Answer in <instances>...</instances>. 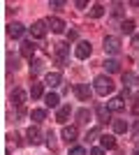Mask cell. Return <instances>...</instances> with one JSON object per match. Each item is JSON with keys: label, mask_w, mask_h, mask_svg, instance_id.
I'll return each mask as SVG.
<instances>
[{"label": "cell", "mask_w": 139, "mask_h": 155, "mask_svg": "<svg viewBox=\"0 0 139 155\" xmlns=\"http://www.w3.org/2000/svg\"><path fill=\"white\" fill-rule=\"evenodd\" d=\"M114 81H111V77H107V74H100V77H95V81H93V91L98 93V95H111L114 93Z\"/></svg>", "instance_id": "obj_1"}, {"label": "cell", "mask_w": 139, "mask_h": 155, "mask_svg": "<svg viewBox=\"0 0 139 155\" xmlns=\"http://www.w3.org/2000/svg\"><path fill=\"white\" fill-rule=\"evenodd\" d=\"M123 86L127 93H137L139 91V77L134 72H123Z\"/></svg>", "instance_id": "obj_2"}, {"label": "cell", "mask_w": 139, "mask_h": 155, "mask_svg": "<svg viewBox=\"0 0 139 155\" xmlns=\"http://www.w3.org/2000/svg\"><path fill=\"white\" fill-rule=\"evenodd\" d=\"M28 30H30V35H33V39H42V37H46L49 21H35V23L28 28Z\"/></svg>", "instance_id": "obj_3"}, {"label": "cell", "mask_w": 139, "mask_h": 155, "mask_svg": "<svg viewBox=\"0 0 139 155\" xmlns=\"http://www.w3.org/2000/svg\"><path fill=\"white\" fill-rule=\"evenodd\" d=\"M104 51L111 53V56H116V53L121 51V39L114 37V35H107L104 37Z\"/></svg>", "instance_id": "obj_4"}, {"label": "cell", "mask_w": 139, "mask_h": 155, "mask_svg": "<svg viewBox=\"0 0 139 155\" xmlns=\"http://www.w3.org/2000/svg\"><path fill=\"white\" fill-rule=\"evenodd\" d=\"M95 116H98V123H100V125L114 123V120H111V109H109L107 104H100L98 109H95Z\"/></svg>", "instance_id": "obj_5"}, {"label": "cell", "mask_w": 139, "mask_h": 155, "mask_svg": "<svg viewBox=\"0 0 139 155\" xmlns=\"http://www.w3.org/2000/svg\"><path fill=\"white\" fill-rule=\"evenodd\" d=\"M91 51H93L91 42H79V44L74 46V56H77L79 60H86L88 56H91Z\"/></svg>", "instance_id": "obj_6"}, {"label": "cell", "mask_w": 139, "mask_h": 155, "mask_svg": "<svg viewBox=\"0 0 139 155\" xmlns=\"http://www.w3.org/2000/svg\"><path fill=\"white\" fill-rule=\"evenodd\" d=\"M26 137H28V143H30V146H37V143L42 141V132H40L37 125H30V127L26 130Z\"/></svg>", "instance_id": "obj_7"}, {"label": "cell", "mask_w": 139, "mask_h": 155, "mask_svg": "<svg viewBox=\"0 0 139 155\" xmlns=\"http://www.w3.org/2000/svg\"><path fill=\"white\" fill-rule=\"evenodd\" d=\"M74 93H77V97H79L81 102H88L91 95H93V91H91V86H88V84H77V86H74Z\"/></svg>", "instance_id": "obj_8"}, {"label": "cell", "mask_w": 139, "mask_h": 155, "mask_svg": "<svg viewBox=\"0 0 139 155\" xmlns=\"http://www.w3.org/2000/svg\"><path fill=\"white\" fill-rule=\"evenodd\" d=\"M53 58L58 65L67 63V44H56V51H53Z\"/></svg>", "instance_id": "obj_9"}, {"label": "cell", "mask_w": 139, "mask_h": 155, "mask_svg": "<svg viewBox=\"0 0 139 155\" xmlns=\"http://www.w3.org/2000/svg\"><path fill=\"white\" fill-rule=\"evenodd\" d=\"M23 30H26V28H23V23H19V21H14V23H9V26H7V35H9V37H14V39H21Z\"/></svg>", "instance_id": "obj_10"}, {"label": "cell", "mask_w": 139, "mask_h": 155, "mask_svg": "<svg viewBox=\"0 0 139 155\" xmlns=\"http://www.w3.org/2000/svg\"><path fill=\"white\" fill-rule=\"evenodd\" d=\"M26 97H28V95H26V91H21V88H14V91H12V104L21 109V107L26 104Z\"/></svg>", "instance_id": "obj_11"}, {"label": "cell", "mask_w": 139, "mask_h": 155, "mask_svg": "<svg viewBox=\"0 0 139 155\" xmlns=\"http://www.w3.org/2000/svg\"><path fill=\"white\" fill-rule=\"evenodd\" d=\"M21 56L28 60H33L35 56V44H33V39H26V42H21Z\"/></svg>", "instance_id": "obj_12"}, {"label": "cell", "mask_w": 139, "mask_h": 155, "mask_svg": "<svg viewBox=\"0 0 139 155\" xmlns=\"http://www.w3.org/2000/svg\"><path fill=\"white\" fill-rule=\"evenodd\" d=\"M60 137H63V139L70 143V141H74V139L79 137V130L74 127V125H65V127H63V132H60Z\"/></svg>", "instance_id": "obj_13"}, {"label": "cell", "mask_w": 139, "mask_h": 155, "mask_svg": "<svg viewBox=\"0 0 139 155\" xmlns=\"http://www.w3.org/2000/svg\"><path fill=\"white\" fill-rule=\"evenodd\" d=\"M46 21H49V28H51V30L53 32H58V35H60V32H65V21H63V19H58V16H51V19H46Z\"/></svg>", "instance_id": "obj_14"}, {"label": "cell", "mask_w": 139, "mask_h": 155, "mask_svg": "<svg viewBox=\"0 0 139 155\" xmlns=\"http://www.w3.org/2000/svg\"><path fill=\"white\" fill-rule=\"evenodd\" d=\"M60 81H63L60 72H49V74L44 77V84L49 86V88H56V86H60Z\"/></svg>", "instance_id": "obj_15"}, {"label": "cell", "mask_w": 139, "mask_h": 155, "mask_svg": "<svg viewBox=\"0 0 139 155\" xmlns=\"http://www.w3.org/2000/svg\"><path fill=\"white\" fill-rule=\"evenodd\" d=\"M107 107L111 109V114L114 111H123L125 109V100H123V97H111V100L107 102Z\"/></svg>", "instance_id": "obj_16"}, {"label": "cell", "mask_w": 139, "mask_h": 155, "mask_svg": "<svg viewBox=\"0 0 139 155\" xmlns=\"http://www.w3.org/2000/svg\"><path fill=\"white\" fill-rule=\"evenodd\" d=\"M58 102H60L58 93H46V95H44V104L49 107V109H56V107H58Z\"/></svg>", "instance_id": "obj_17"}, {"label": "cell", "mask_w": 139, "mask_h": 155, "mask_svg": "<svg viewBox=\"0 0 139 155\" xmlns=\"http://www.w3.org/2000/svg\"><path fill=\"white\" fill-rule=\"evenodd\" d=\"M70 114H72V109H70V104H65V107H60V109H58V114H56V120H58V123H67Z\"/></svg>", "instance_id": "obj_18"}, {"label": "cell", "mask_w": 139, "mask_h": 155, "mask_svg": "<svg viewBox=\"0 0 139 155\" xmlns=\"http://www.w3.org/2000/svg\"><path fill=\"white\" fill-rule=\"evenodd\" d=\"M100 141H102V148H104V150L116 148V139H114L111 134H102V137H100Z\"/></svg>", "instance_id": "obj_19"}, {"label": "cell", "mask_w": 139, "mask_h": 155, "mask_svg": "<svg viewBox=\"0 0 139 155\" xmlns=\"http://www.w3.org/2000/svg\"><path fill=\"white\" fill-rule=\"evenodd\" d=\"M44 84H37V81H33V86H30V95H33V100H37V97L44 95V88H42Z\"/></svg>", "instance_id": "obj_20"}, {"label": "cell", "mask_w": 139, "mask_h": 155, "mask_svg": "<svg viewBox=\"0 0 139 155\" xmlns=\"http://www.w3.org/2000/svg\"><path fill=\"white\" fill-rule=\"evenodd\" d=\"M91 16H93V19H100V16H104V5L95 2V5L91 7Z\"/></svg>", "instance_id": "obj_21"}, {"label": "cell", "mask_w": 139, "mask_h": 155, "mask_svg": "<svg viewBox=\"0 0 139 155\" xmlns=\"http://www.w3.org/2000/svg\"><path fill=\"white\" fill-rule=\"evenodd\" d=\"M111 127H114V132H116V134H123V132H127V123H125V120H114Z\"/></svg>", "instance_id": "obj_22"}, {"label": "cell", "mask_w": 139, "mask_h": 155, "mask_svg": "<svg viewBox=\"0 0 139 155\" xmlns=\"http://www.w3.org/2000/svg\"><path fill=\"white\" fill-rule=\"evenodd\" d=\"M121 30L125 32V35H132V32H134V21H132V19L123 21V23H121Z\"/></svg>", "instance_id": "obj_23"}, {"label": "cell", "mask_w": 139, "mask_h": 155, "mask_svg": "<svg viewBox=\"0 0 139 155\" xmlns=\"http://www.w3.org/2000/svg\"><path fill=\"white\" fill-rule=\"evenodd\" d=\"M104 70L109 72V74H114V72H118V63H116V60H104Z\"/></svg>", "instance_id": "obj_24"}, {"label": "cell", "mask_w": 139, "mask_h": 155, "mask_svg": "<svg viewBox=\"0 0 139 155\" xmlns=\"http://www.w3.org/2000/svg\"><path fill=\"white\" fill-rule=\"evenodd\" d=\"M7 67L9 70H19V58L12 56V53H7Z\"/></svg>", "instance_id": "obj_25"}, {"label": "cell", "mask_w": 139, "mask_h": 155, "mask_svg": "<svg viewBox=\"0 0 139 155\" xmlns=\"http://www.w3.org/2000/svg\"><path fill=\"white\" fill-rule=\"evenodd\" d=\"M30 118H33V120H44V118H46V111L44 109H33Z\"/></svg>", "instance_id": "obj_26"}, {"label": "cell", "mask_w": 139, "mask_h": 155, "mask_svg": "<svg viewBox=\"0 0 139 155\" xmlns=\"http://www.w3.org/2000/svg\"><path fill=\"white\" fill-rule=\"evenodd\" d=\"M77 118H79L81 123H88V118H91V111H88V109H81V111H77Z\"/></svg>", "instance_id": "obj_27"}, {"label": "cell", "mask_w": 139, "mask_h": 155, "mask_svg": "<svg viewBox=\"0 0 139 155\" xmlns=\"http://www.w3.org/2000/svg\"><path fill=\"white\" fill-rule=\"evenodd\" d=\"M98 137H102V134H100V127H93V130H88V134H86V139H88V141H95V139H98Z\"/></svg>", "instance_id": "obj_28"}, {"label": "cell", "mask_w": 139, "mask_h": 155, "mask_svg": "<svg viewBox=\"0 0 139 155\" xmlns=\"http://www.w3.org/2000/svg\"><path fill=\"white\" fill-rule=\"evenodd\" d=\"M70 155H86V148H84V146H74V148L70 150Z\"/></svg>", "instance_id": "obj_29"}, {"label": "cell", "mask_w": 139, "mask_h": 155, "mask_svg": "<svg viewBox=\"0 0 139 155\" xmlns=\"http://www.w3.org/2000/svg\"><path fill=\"white\" fill-rule=\"evenodd\" d=\"M40 70H42V63H40V60H35V63L30 65V72H33V74H37Z\"/></svg>", "instance_id": "obj_30"}, {"label": "cell", "mask_w": 139, "mask_h": 155, "mask_svg": "<svg viewBox=\"0 0 139 155\" xmlns=\"http://www.w3.org/2000/svg\"><path fill=\"white\" fill-rule=\"evenodd\" d=\"M121 12H123V2H116V5H114V14L121 16Z\"/></svg>", "instance_id": "obj_31"}, {"label": "cell", "mask_w": 139, "mask_h": 155, "mask_svg": "<svg viewBox=\"0 0 139 155\" xmlns=\"http://www.w3.org/2000/svg\"><path fill=\"white\" fill-rule=\"evenodd\" d=\"M91 155H104V148H102V146H95V148L91 150Z\"/></svg>", "instance_id": "obj_32"}, {"label": "cell", "mask_w": 139, "mask_h": 155, "mask_svg": "<svg viewBox=\"0 0 139 155\" xmlns=\"http://www.w3.org/2000/svg\"><path fill=\"white\" fill-rule=\"evenodd\" d=\"M49 7H51V9H60L63 2H60V0H53V2H49Z\"/></svg>", "instance_id": "obj_33"}, {"label": "cell", "mask_w": 139, "mask_h": 155, "mask_svg": "<svg viewBox=\"0 0 139 155\" xmlns=\"http://www.w3.org/2000/svg\"><path fill=\"white\" fill-rule=\"evenodd\" d=\"M132 46H134V49H139V35H134V37H132Z\"/></svg>", "instance_id": "obj_34"}, {"label": "cell", "mask_w": 139, "mask_h": 155, "mask_svg": "<svg viewBox=\"0 0 139 155\" xmlns=\"http://www.w3.org/2000/svg\"><path fill=\"white\" fill-rule=\"evenodd\" d=\"M86 5H88L86 0H77V7H79V9H84V7H86Z\"/></svg>", "instance_id": "obj_35"}, {"label": "cell", "mask_w": 139, "mask_h": 155, "mask_svg": "<svg viewBox=\"0 0 139 155\" xmlns=\"http://www.w3.org/2000/svg\"><path fill=\"white\" fill-rule=\"evenodd\" d=\"M67 39H72V42H74V39H77V30H70V35H67Z\"/></svg>", "instance_id": "obj_36"}, {"label": "cell", "mask_w": 139, "mask_h": 155, "mask_svg": "<svg viewBox=\"0 0 139 155\" xmlns=\"http://www.w3.org/2000/svg\"><path fill=\"white\" fill-rule=\"evenodd\" d=\"M132 114H134V116H139V100H137V104L132 107Z\"/></svg>", "instance_id": "obj_37"}, {"label": "cell", "mask_w": 139, "mask_h": 155, "mask_svg": "<svg viewBox=\"0 0 139 155\" xmlns=\"http://www.w3.org/2000/svg\"><path fill=\"white\" fill-rule=\"evenodd\" d=\"M134 137H139V120L134 123Z\"/></svg>", "instance_id": "obj_38"}, {"label": "cell", "mask_w": 139, "mask_h": 155, "mask_svg": "<svg viewBox=\"0 0 139 155\" xmlns=\"http://www.w3.org/2000/svg\"><path fill=\"white\" fill-rule=\"evenodd\" d=\"M132 155H139V148H137V150H134V153H132Z\"/></svg>", "instance_id": "obj_39"}]
</instances>
